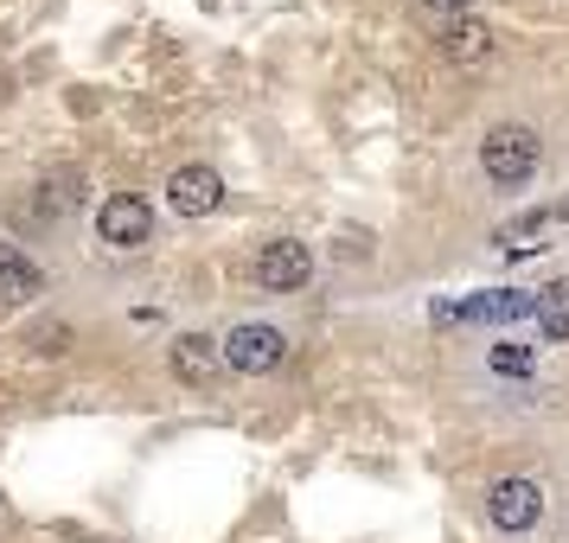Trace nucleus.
Returning a JSON list of instances; mask_svg holds the SVG:
<instances>
[{
    "instance_id": "9b49d317",
    "label": "nucleus",
    "mask_w": 569,
    "mask_h": 543,
    "mask_svg": "<svg viewBox=\"0 0 569 543\" xmlns=\"http://www.w3.org/2000/svg\"><path fill=\"white\" fill-rule=\"evenodd\" d=\"M441 46H448V58H461V64H480L492 52V32L480 20H455V27L441 32Z\"/></svg>"
},
{
    "instance_id": "4468645a",
    "label": "nucleus",
    "mask_w": 569,
    "mask_h": 543,
    "mask_svg": "<svg viewBox=\"0 0 569 543\" xmlns=\"http://www.w3.org/2000/svg\"><path fill=\"white\" fill-rule=\"evenodd\" d=\"M429 7H473V0H429Z\"/></svg>"
},
{
    "instance_id": "9d476101",
    "label": "nucleus",
    "mask_w": 569,
    "mask_h": 543,
    "mask_svg": "<svg viewBox=\"0 0 569 543\" xmlns=\"http://www.w3.org/2000/svg\"><path fill=\"white\" fill-rule=\"evenodd\" d=\"M531 320L543 326V339H569V275H563V282H550V288H538Z\"/></svg>"
},
{
    "instance_id": "0eeeda50",
    "label": "nucleus",
    "mask_w": 569,
    "mask_h": 543,
    "mask_svg": "<svg viewBox=\"0 0 569 543\" xmlns=\"http://www.w3.org/2000/svg\"><path fill=\"white\" fill-rule=\"evenodd\" d=\"M487 512H492V524H499V531H531V524L543 517L538 480H499V486H492V499H487Z\"/></svg>"
},
{
    "instance_id": "7ed1b4c3",
    "label": "nucleus",
    "mask_w": 569,
    "mask_h": 543,
    "mask_svg": "<svg viewBox=\"0 0 569 543\" xmlns=\"http://www.w3.org/2000/svg\"><path fill=\"white\" fill-rule=\"evenodd\" d=\"M97 237H103L109 250H141L148 237H154V211H148V199H109L103 211H97Z\"/></svg>"
},
{
    "instance_id": "39448f33",
    "label": "nucleus",
    "mask_w": 569,
    "mask_h": 543,
    "mask_svg": "<svg viewBox=\"0 0 569 543\" xmlns=\"http://www.w3.org/2000/svg\"><path fill=\"white\" fill-rule=\"evenodd\" d=\"M531 308H538V294L492 288V294H467L461 308H436V320H492V326H506V320H531Z\"/></svg>"
},
{
    "instance_id": "f03ea898",
    "label": "nucleus",
    "mask_w": 569,
    "mask_h": 543,
    "mask_svg": "<svg viewBox=\"0 0 569 543\" xmlns=\"http://www.w3.org/2000/svg\"><path fill=\"white\" fill-rule=\"evenodd\" d=\"M288 352V339L276 333V326H262V320H243V326H231L224 333V364L231 371H243V378H262V371H276Z\"/></svg>"
},
{
    "instance_id": "20e7f679",
    "label": "nucleus",
    "mask_w": 569,
    "mask_h": 543,
    "mask_svg": "<svg viewBox=\"0 0 569 543\" xmlns=\"http://www.w3.org/2000/svg\"><path fill=\"white\" fill-rule=\"evenodd\" d=\"M313 275V250L308 243H295V237H276V243H262L257 257V282L269 294H288V288H301Z\"/></svg>"
},
{
    "instance_id": "f257e3e1",
    "label": "nucleus",
    "mask_w": 569,
    "mask_h": 543,
    "mask_svg": "<svg viewBox=\"0 0 569 543\" xmlns=\"http://www.w3.org/2000/svg\"><path fill=\"white\" fill-rule=\"evenodd\" d=\"M480 167H487L492 185H525L531 173H538V134L531 129H492L487 141H480Z\"/></svg>"
},
{
    "instance_id": "f8f14e48",
    "label": "nucleus",
    "mask_w": 569,
    "mask_h": 543,
    "mask_svg": "<svg viewBox=\"0 0 569 543\" xmlns=\"http://www.w3.org/2000/svg\"><path fill=\"white\" fill-rule=\"evenodd\" d=\"M492 371H499V378H525V371H531V352H525V345H492Z\"/></svg>"
},
{
    "instance_id": "ddd939ff",
    "label": "nucleus",
    "mask_w": 569,
    "mask_h": 543,
    "mask_svg": "<svg viewBox=\"0 0 569 543\" xmlns=\"http://www.w3.org/2000/svg\"><path fill=\"white\" fill-rule=\"evenodd\" d=\"M46 205L71 211V205H78V180H71V173H64V180H52V185H46Z\"/></svg>"
},
{
    "instance_id": "6e6552de",
    "label": "nucleus",
    "mask_w": 569,
    "mask_h": 543,
    "mask_svg": "<svg viewBox=\"0 0 569 543\" xmlns=\"http://www.w3.org/2000/svg\"><path fill=\"white\" fill-rule=\"evenodd\" d=\"M218 199H224V180L211 167H180L167 180V205L180 211V218H206V211H218Z\"/></svg>"
},
{
    "instance_id": "423d86ee",
    "label": "nucleus",
    "mask_w": 569,
    "mask_h": 543,
    "mask_svg": "<svg viewBox=\"0 0 569 543\" xmlns=\"http://www.w3.org/2000/svg\"><path fill=\"white\" fill-rule=\"evenodd\" d=\"M231 364H224V345H211L206 333H186V339H173V378L180 384H192V390H211L218 378H224Z\"/></svg>"
},
{
    "instance_id": "1a4fd4ad",
    "label": "nucleus",
    "mask_w": 569,
    "mask_h": 543,
    "mask_svg": "<svg viewBox=\"0 0 569 543\" xmlns=\"http://www.w3.org/2000/svg\"><path fill=\"white\" fill-rule=\"evenodd\" d=\"M32 294H39V269L13 243H0V301H32Z\"/></svg>"
}]
</instances>
